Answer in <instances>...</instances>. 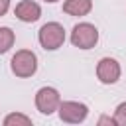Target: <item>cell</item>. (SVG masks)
<instances>
[{"label":"cell","instance_id":"6da1fadb","mask_svg":"<svg viewBox=\"0 0 126 126\" xmlns=\"http://www.w3.org/2000/svg\"><path fill=\"white\" fill-rule=\"evenodd\" d=\"M37 39H39V45L47 51H55L63 45L65 41V30L61 24L57 22H47L39 28V33H37Z\"/></svg>","mask_w":126,"mask_h":126},{"label":"cell","instance_id":"7a4b0ae2","mask_svg":"<svg viewBox=\"0 0 126 126\" xmlns=\"http://www.w3.org/2000/svg\"><path fill=\"white\" fill-rule=\"evenodd\" d=\"M10 67H12V73L16 77H22V79H28L32 77L35 71H37V57L33 51L30 49H20L12 55V61H10Z\"/></svg>","mask_w":126,"mask_h":126},{"label":"cell","instance_id":"3957f363","mask_svg":"<svg viewBox=\"0 0 126 126\" xmlns=\"http://www.w3.org/2000/svg\"><path fill=\"white\" fill-rule=\"evenodd\" d=\"M71 43L79 49H93L98 43V30L89 22H81L71 32Z\"/></svg>","mask_w":126,"mask_h":126},{"label":"cell","instance_id":"277c9868","mask_svg":"<svg viewBox=\"0 0 126 126\" xmlns=\"http://www.w3.org/2000/svg\"><path fill=\"white\" fill-rule=\"evenodd\" d=\"M61 104V94L53 87H41L35 93V106L41 114H53Z\"/></svg>","mask_w":126,"mask_h":126},{"label":"cell","instance_id":"5b68a950","mask_svg":"<svg viewBox=\"0 0 126 126\" xmlns=\"http://www.w3.org/2000/svg\"><path fill=\"white\" fill-rule=\"evenodd\" d=\"M57 112H59V118L63 122H67V124H79V122H83L87 118L89 108H87V104L77 102V100H63L59 104Z\"/></svg>","mask_w":126,"mask_h":126},{"label":"cell","instance_id":"8992f818","mask_svg":"<svg viewBox=\"0 0 126 126\" xmlns=\"http://www.w3.org/2000/svg\"><path fill=\"white\" fill-rule=\"evenodd\" d=\"M96 77L102 85H114L120 79V65L112 57H102L96 65Z\"/></svg>","mask_w":126,"mask_h":126},{"label":"cell","instance_id":"52a82bcc","mask_svg":"<svg viewBox=\"0 0 126 126\" xmlns=\"http://www.w3.org/2000/svg\"><path fill=\"white\" fill-rule=\"evenodd\" d=\"M14 14L18 20L26 22V24H32V22H37L39 16H41V8L37 2H32V0H22L20 4H16L14 8Z\"/></svg>","mask_w":126,"mask_h":126},{"label":"cell","instance_id":"ba28073f","mask_svg":"<svg viewBox=\"0 0 126 126\" xmlns=\"http://www.w3.org/2000/svg\"><path fill=\"white\" fill-rule=\"evenodd\" d=\"M93 10L91 0H65L63 2V12L69 16H87Z\"/></svg>","mask_w":126,"mask_h":126},{"label":"cell","instance_id":"9c48e42d","mask_svg":"<svg viewBox=\"0 0 126 126\" xmlns=\"http://www.w3.org/2000/svg\"><path fill=\"white\" fill-rule=\"evenodd\" d=\"M14 41H16L14 32H12L10 28L2 26V28H0V55H2V53H6V51L14 45Z\"/></svg>","mask_w":126,"mask_h":126},{"label":"cell","instance_id":"30bf717a","mask_svg":"<svg viewBox=\"0 0 126 126\" xmlns=\"http://www.w3.org/2000/svg\"><path fill=\"white\" fill-rule=\"evenodd\" d=\"M4 126H32V118L20 112H12L4 118Z\"/></svg>","mask_w":126,"mask_h":126},{"label":"cell","instance_id":"8fae6325","mask_svg":"<svg viewBox=\"0 0 126 126\" xmlns=\"http://www.w3.org/2000/svg\"><path fill=\"white\" fill-rule=\"evenodd\" d=\"M114 118L118 126H126V102H120L114 110Z\"/></svg>","mask_w":126,"mask_h":126},{"label":"cell","instance_id":"7c38bea8","mask_svg":"<svg viewBox=\"0 0 126 126\" xmlns=\"http://www.w3.org/2000/svg\"><path fill=\"white\" fill-rule=\"evenodd\" d=\"M98 124H110V126H118V124H116V118H110V116H100V118H98Z\"/></svg>","mask_w":126,"mask_h":126},{"label":"cell","instance_id":"4fadbf2b","mask_svg":"<svg viewBox=\"0 0 126 126\" xmlns=\"http://www.w3.org/2000/svg\"><path fill=\"white\" fill-rule=\"evenodd\" d=\"M8 8H10V0H0V18L8 12Z\"/></svg>","mask_w":126,"mask_h":126},{"label":"cell","instance_id":"5bb4252c","mask_svg":"<svg viewBox=\"0 0 126 126\" xmlns=\"http://www.w3.org/2000/svg\"><path fill=\"white\" fill-rule=\"evenodd\" d=\"M45 2H59V0H45Z\"/></svg>","mask_w":126,"mask_h":126}]
</instances>
